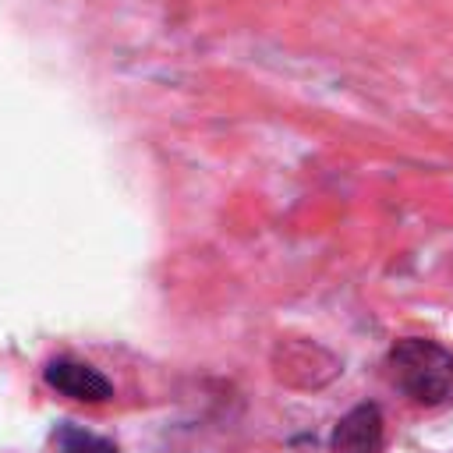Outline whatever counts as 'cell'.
I'll return each instance as SVG.
<instances>
[{"instance_id": "obj_3", "label": "cell", "mask_w": 453, "mask_h": 453, "mask_svg": "<svg viewBox=\"0 0 453 453\" xmlns=\"http://www.w3.org/2000/svg\"><path fill=\"white\" fill-rule=\"evenodd\" d=\"M386 442V421L379 403H357L350 407L329 435V449L333 453H382Z\"/></svg>"}, {"instance_id": "obj_4", "label": "cell", "mask_w": 453, "mask_h": 453, "mask_svg": "<svg viewBox=\"0 0 453 453\" xmlns=\"http://www.w3.org/2000/svg\"><path fill=\"white\" fill-rule=\"evenodd\" d=\"M53 442L60 453H117V446L106 439V435H96L74 421H64L57 432H53Z\"/></svg>"}, {"instance_id": "obj_1", "label": "cell", "mask_w": 453, "mask_h": 453, "mask_svg": "<svg viewBox=\"0 0 453 453\" xmlns=\"http://www.w3.org/2000/svg\"><path fill=\"white\" fill-rule=\"evenodd\" d=\"M389 379L421 407L446 403L453 396V350L425 336H403L386 354Z\"/></svg>"}, {"instance_id": "obj_2", "label": "cell", "mask_w": 453, "mask_h": 453, "mask_svg": "<svg viewBox=\"0 0 453 453\" xmlns=\"http://www.w3.org/2000/svg\"><path fill=\"white\" fill-rule=\"evenodd\" d=\"M42 379L57 393H64L71 400H81V403H103V400L113 396V382L99 368H92L78 357H53L42 368Z\"/></svg>"}]
</instances>
